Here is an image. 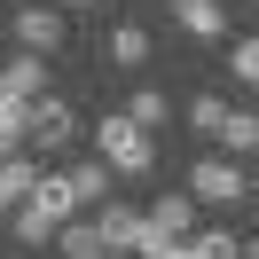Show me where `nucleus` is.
<instances>
[{
  "label": "nucleus",
  "instance_id": "nucleus-2",
  "mask_svg": "<svg viewBox=\"0 0 259 259\" xmlns=\"http://www.w3.org/2000/svg\"><path fill=\"white\" fill-rule=\"evenodd\" d=\"M251 196V173H243L236 157H204V165H189V204H243Z\"/></svg>",
  "mask_w": 259,
  "mask_h": 259
},
{
  "label": "nucleus",
  "instance_id": "nucleus-8",
  "mask_svg": "<svg viewBox=\"0 0 259 259\" xmlns=\"http://www.w3.org/2000/svg\"><path fill=\"white\" fill-rule=\"evenodd\" d=\"M149 228H165V236H196V204H189V189H165L157 204L142 212Z\"/></svg>",
  "mask_w": 259,
  "mask_h": 259
},
{
  "label": "nucleus",
  "instance_id": "nucleus-6",
  "mask_svg": "<svg viewBox=\"0 0 259 259\" xmlns=\"http://www.w3.org/2000/svg\"><path fill=\"white\" fill-rule=\"evenodd\" d=\"M87 228H95V243H102V251H134V236H142V212H134V204H95V220H87Z\"/></svg>",
  "mask_w": 259,
  "mask_h": 259
},
{
  "label": "nucleus",
  "instance_id": "nucleus-7",
  "mask_svg": "<svg viewBox=\"0 0 259 259\" xmlns=\"http://www.w3.org/2000/svg\"><path fill=\"white\" fill-rule=\"evenodd\" d=\"M173 24L189 39H220L228 32V8H220V0H173Z\"/></svg>",
  "mask_w": 259,
  "mask_h": 259
},
{
  "label": "nucleus",
  "instance_id": "nucleus-21",
  "mask_svg": "<svg viewBox=\"0 0 259 259\" xmlns=\"http://www.w3.org/2000/svg\"><path fill=\"white\" fill-rule=\"evenodd\" d=\"M71 8H95V0H71Z\"/></svg>",
  "mask_w": 259,
  "mask_h": 259
},
{
  "label": "nucleus",
  "instance_id": "nucleus-11",
  "mask_svg": "<svg viewBox=\"0 0 259 259\" xmlns=\"http://www.w3.org/2000/svg\"><path fill=\"white\" fill-rule=\"evenodd\" d=\"M212 142H220L228 157H251V142H259V118H251V110H228V118H220V134H212Z\"/></svg>",
  "mask_w": 259,
  "mask_h": 259
},
{
  "label": "nucleus",
  "instance_id": "nucleus-13",
  "mask_svg": "<svg viewBox=\"0 0 259 259\" xmlns=\"http://www.w3.org/2000/svg\"><path fill=\"white\" fill-rule=\"evenodd\" d=\"M189 243V259H251V243H236L228 228H204V236H181Z\"/></svg>",
  "mask_w": 259,
  "mask_h": 259
},
{
  "label": "nucleus",
  "instance_id": "nucleus-9",
  "mask_svg": "<svg viewBox=\"0 0 259 259\" xmlns=\"http://www.w3.org/2000/svg\"><path fill=\"white\" fill-rule=\"evenodd\" d=\"M63 181H71V204H79V212H95V204H110V181H118V173L95 157V165H79V173H63Z\"/></svg>",
  "mask_w": 259,
  "mask_h": 259
},
{
  "label": "nucleus",
  "instance_id": "nucleus-4",
  "mask_svg": "<svg viewBox=\"0 0 259 259\" xmlns=\"http://www.w3.org/2000/svg\"><path fill=\"white\" fill-rule=\"evenodd\" d=\"M48 87V63L39 55H16V63H0V118L8 126H24V102Z\"/></svg>",
  "mask_w": 259,
  "mask_h": 259
},
{
  "label": "nucleus",
  "instance_id": "nucleus-15",
  "mask_svg": "<svg viewBox=\"0 0 259 259\" xmlns=\"http://www.w3.org/2000/svg\"><path fill=\"white\" fill-rule=\"evenodd\" d=\"M126 118H134V126H142V134H157L165 118H173V110H165V87H142V95L126 102Z\"/></svg>",
  "mask_w": 259,
  "mask_h": 259
},
{
  "label": "nucleus",
  "instance_id": "nucleus-16",
  "mask_svg": "<svg viewBox=\"0 0 259 259\" xmlns=\"http://www.w3.org/2000/svg\"><path fill=\"white\" fill-rule=\"evenodd\" d=\"M134 259H189V243H181V236H165V228H149V220H142V236H134Z\"/></svg>",
  "mask_w": 259,
  "mask_h": 259
},
{
  "label": "nucleus",
  "instance_id": "nucleus-17",
  "mask_svg": "<svg viewBox=\"0 0 259 259\" xmlns=\"http://www.w3.org/2000/svg\"><path fill=\"white\" fill-rule=\"evenodd\" d=\"M220 118H228V102H220V95H196V102H189V126L204 134V142L220 134Z\"/></svg>",
  "mask_w": 259,
  "mask_h": 259
},
{
  "label": "nucleus",
  "instance_id": "nucleus-3",
  "mask_svg": "<svg viewBox=\"0 0 259 259\" xmlns=\"http://www.w3.org/2000/svg\"><path fill=\"white\" fill-rule=\"evenodd\" d=\"M24 142L71 149V142H79V110H71L63 95H32V102H24Z\"/></svg>",
  "mask_w": 259,
  "mask_h": 259
},
{
  "label": "nucleus",
  "instance_id": "nucleus-20",
  "mask_svg": "<svg viewBox=\"0 0 259 259\" xmlns=\"http://www.w3.org/2000/svg\"><path fill=\"white\" fill-rule=\"evenodd\" d=\"M87 259H134V251H87Z\"/></svg>",
  "mask_w": 259,
  "mask_h": 259
},
{
  "label": "nucleus",
  "instance_id": "nucleus-1",
  "mask_svg": "<svg viewBox=\"0 0 259 259\" xmlns=\"http://www.w3.org/2000/svg\"><path fill=\"white\" fill-rule=\"evenodd\" d=\"M95 157L110 165V173L134 181V173H149V165H157V134H142L126 110H118V118H102V126H95Z\"/></svg>",
  "mask_w": 259,
  "mask_h": 259
},
{
  "label": "nucleus",
  "instance_id": "nucleus-12",
  "mask_svg": "<svg viewBox=\"0 0 259 259\" xmlns=\"http://www.w3.org/2000/svg\"><path fill=\"white\" fill-rule=\"evenodd\" d=\"M110 63L118 71H142L149 63V32H142V24H118V32H110Z\"/></svg>",
  "mask_w": 259,
  "mask_h": 259
},
{
  "label": "nucleus",
  "instance_id": "nucleus-19",
  "mask_svg": "<svg viewBox=\"0 0 259 259\" xmlns=\"http://www.w3.org/2000/svg\"><path fill=\"white\" fill-rule=\"evenodd\" d=\"M24 149V126H8V118H0V157H16Z\"/></svg>",
  "mask_w": 259,
  "mask_h": 259
},
{
  "label": "nucleus",
  "instance_id": "nucleus-14",
  "mask_svg": "<svg viewBox=\"0 0 259 259\" xmlns=\"http://www.w3.org/2000/svg\"><path fill=\"white\" fill-rule=\"evenodd\" d=\"M8 220H16V243H24V251H48V236H55V220H48V212H32V204H16V212H8Z\"/></svg>",
  "mask_w": 259,
  "mask_h": 259
},
{
  "label": "nucleus",
  "instance_id": "nucleus-18",
  "mask_svg": "<svg viewBox=\"0 0 259 259\" xmlns=\"http://www.w3.org/2000/svg\"><path fill=\"white\" fill-rule=\"evenodd\" d=\"M228 71H236V87H251V79H259V48H251V39H236V55H228Z\"/></svg>",
  "mask_w": 259,
  "mask_h": 259
},
{
  "label": "nucleus",
  "instance_id": "nucleus-10",
  "mask_svg": "<svg viewBox=\"0 0 259 259\" xmlns=\"http://www.w3.org/2000/svg\"><path fill=\"white\" fill-rule=\"evenodd\" d=\"M32 173H39V165L24 157V149H16V157H0V220H8V212L24 204V189H32Z\"/></svg>",
  "mask_w": 259,
  "mask_h": 259
},
{
  "label": "nucleus",
  "instance_id": "nucleus-5",
  "mask_svg": "<svg viewBox=\"0 0 259 259\" xmlns=\"http://www.w3.org/2000/svg\"><path fill=\"white\" fill-rule=\"evenodd\" d=\"M16 39H24V55H55L63 48V16H55V8H16Z\"/></svg>",
  "mask_w": 259,
  "mask_h": 259
}]
</instances>
